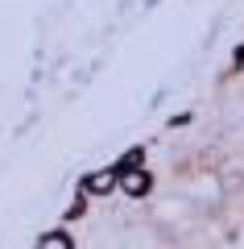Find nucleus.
<instances>
[{
	"mask_svg": "<svg viewBox=\"0 0 244 249\" xmlns=\"http://www.w3.org/2000/svg\"><path fill=\"white\" fill-rule=\"evenodd\" d=\"M120 187H124V196H145L149 191V175L137 170V166H129V170H120Z\"/></svg>",
	"mask_w": 244,
	"mask_h": 249,
	"instance_id": "1",
	"label": "nucleus"
},
{
	"mask_svg": "<svg viewBox=\"0 0 244 249\" xmlns=\"http://www.w3.org/2000/svg\"><path fill=\"white\" fill-rule=\"evenodd\" d=\"M112 187H116V175H112V170H96V175L87 178V191H91V196H108Z\"/></svg>",
	"mask_w": 244,
	"mask_h": 249,
	"instance_id": "2",
	"label": "nucleus"
},
{
	"mask_svg": "<svg viewBox=\"0 0 244 249\" xmlns=\"http://www.w3.org/2000/svg\"><path fill=\"white\" fill-rule=\"evenodd\" d=\"M37 249H70V237H62V232H50V237H42V245Z\"/></svg>",
	"mask_w": 244,
	"mask_h": 249,
	"instance_id": "3",
	"label": "nucleus"
}]
</instances>
